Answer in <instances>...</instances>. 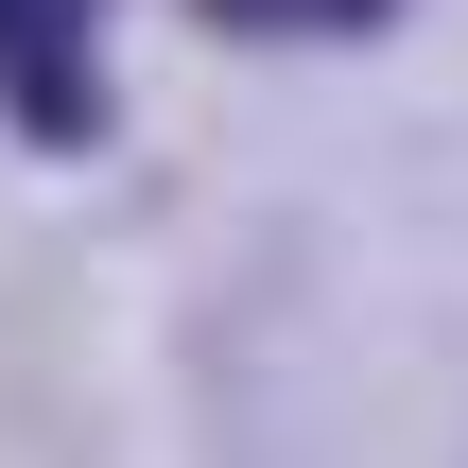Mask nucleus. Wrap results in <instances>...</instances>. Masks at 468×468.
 Here are the masks:
<instances>
[{
  "label": "nucleus",
  "mask_w": 468,
  "mask_h": 468,
  "mask_svg": "<svg viewBox=\"0 0 468 468\" xmlns=\"http://www.w3.org/2000/svg\"><path fill=\"white\" fill-rule=\"evenodd\" d=\"M0 122L52 156L104 139V0H0Z\"/></svg>",
  "instance_id": "obj_1"
},
{
  "label": "nucleus",
  "mask_w": 468,
  "mask_h": 468,
  "mask_svg": "<svg viewBox=\"0 0 468 468\" xmlns=\"http://www.w3.org/2000/svg\"><path fill=\"white\" fill-rule=\"evenodd\" d=\"M191 17H226V35H382L399 0H191Z\"/></svg>",
  "instance_id": "obj_2"
}]
</instances>
